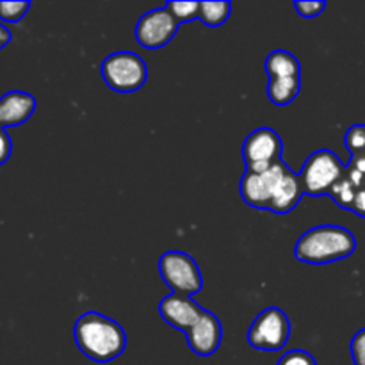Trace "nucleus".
Listing matches in <instances>:
<instances>
[{
    "label": "nucleus",
    "mask_w": 365,
    "mask_h": 365,
    "mask_svg": "<svg viewBox=\"0 0 365 365\" xmlns=\"http://www.w3.org/2000/svg\"><path fill=\"white\" fill-rule=\"evenodd\" d=\"M349 351H351L353 364L365 365V328H362L360 331H356L355 337L351 339Z\"/></svg>",
    "instance_id": "nucleus-22"
},
{
    "label": "nucleus",
    "mask_w": 365,
    "mask_h": 365,
    "mask_svg": "<svg viewBox=\"0 0 365 365\" xmlns=\"http://www.w3.org/2000/svg\"><path fill=\"white\" fill-rule=\"evenodd\" d=\"M102 77L113 91L134 93L148 81V66L135 52L121 50L103 59Z\"/></svg>",
    "instance_id": "nucleus-3"
},
{
    "label": "nucleus",
    "mask_w": 365,
    "mask_h": 365,
    "mask_svg": "<svg viewBox=\"0 0 365 365\" xmlns=\"http://www.w3.org/2000/svg\"><path fill=\"white\" fill-rule=\"evenodd\" d=\"M351 212H355L356 216H360V217H365V187H360L359 191H356L355 202H353V207H351Z\"/></svg>",
    "instance_id": "nucleus-25"
},
{
    "label": "nucleus",
    "mask_w": 365,
    "mask_h": 365,
    "mask_svg": "<svg viewBox=\"0 0 365 365\" xmlns=\"http://www.w3.org/2000/svg\"><path fill=\"white\" fill-rule=\"evenodd\" d=\"M230 13L232 4L228 0H225V2H200L198 20L205 24L207 27H217L230 18Z\"/></svg>",
    "instance_id": "nucleus-16"
},
{
    "label": "nucleus",
    "mask_w": 365,
    "mask_h": 365,
    "mask_svg": "<svg viewBox=\"0 0 365 365\" xmlns=\"http://www.w3.org/2000/svg\"><path fill=\"white\" fill-rule=\"evenodd\" d=\"M73 337L82 355L98 364L113 362L127 348V334L121 324L93 310L78 317Z\"/></svg>",
    "instance_id": "nucleus-1"
},
{
    "label": "nucleus",
    "mask_w": 365,
    "mask_h": 365,
    "mask_svg": "<svg viewBox=\"0 0 365 365\" xmlns=\"http://www.w3.org/2000/svg\"><path fill=\"white\" fill-rule=\"evenodd\" d=\"M11 152H13V141H11L6 128H0V166L9 160Z\"/></svg>",
    "instance_id": "nucleus-24"
},
{
    "label": "nucleus",
    "mask_w": 365,
    "mask_h": 365,
    "mask_svg": "<svg viewBox=\"0 0 365 365\" xmlns=\"http://www.w3.org/2000/svg\"><path fill=\"white\" fill-rule=\"evenodd\" d=\"M264 70L269 78L302 77V64L298 57L287 50H273L264 61Z\"/></svg>",
    "instance_id": "nucleus-14"
},
{
    "label": "nucleus",
    "mask_w": 365,
    "mask_h": 365,
    "mask_svg": "<svg viewBox=\"0 0 365 365\" xmlns=\"http://www.w3.org/2000/svg\"><path fill=\"white\" fill-rule=\"evenodd\" d=\"M287 164L284 160L271 166L269 170L262 171V173H255V171H246L239 184V191H241L242 200L248 203L253 209L269 210L271 198L277 189L278 182L284 177Z\"/></svg>",
    "instance_id": "nucleus-9"
},
{
    "label": "nucleus",
    "mask_w": 365,
    "mask_h": 365,
    "mask_svg": "<svg viewBox=\"0 0 365 365\" xmlns=\"http://www.w3.org/2000/svg\"><path fill=\"white\" fill-rule=\"evenodd\" d=\"M348 166L341 163L337 153L323 148L314 152L299 171L303 191L310 196L330 195L331 187L346 175Z\"/></svg>",
    "instance_id": "nucleus-4"
},
{
    "label": "nucleus",
    "mask_w": 365,
    "mask_h": 365,
    "mask_svg": "<svg viewBox=\"0 0 365 365\" xmlns=\"http://www.w3.org/2000/svg\"><path fill=\"white\" fill-rule=\"evenodd\" d=\"M282 153H284V143L280 135L269 127L255 128L242 145L246 171H255V173H262L280 163Z\"/></svg>",
    "instance_id": "nucleus-7"
},
{
    "label": "nucleus",
    "mask_w": 365,
    "mask_h": 365,
    "mask_svg": "<svg viewBox=\"0 0 365 365\" xmlns=\"http://www.w3.org/2000/svg\"><path fill=\"white\" fill-rule=\"evenodd\" d=\"M303 195H305V191H303L299 175L294 173V171L287 166L284 177L280 178L277 189H274L269 210L274 214H280V216L289 214L296 205H298Z\"/></svg>",
    "instance_id": "nucleus-13"
},
{
    "label": "nucleus",
    "mask_w": 365,
    "mask_h": 365,
    "mask_svg": "<svg viewBox=\"0 0 365 365\" xmlns=\"http://www.w3.org/2000/svg\"><path fill=\"white\" fill-rule=\"evenodd\" d=\"M291 337V321L278 307H267L253 319L248 330V342L260 351H280Z\"/></svg>",
    "instance_id": "nucleus-5"
},
{
    "label": "nucleus",
    "mask_w": 365,
    "mask_h": 365,
    "mask_svg": "<svg viewBox=\"0 0 365 365\" xmlns=\"http://www.w3.org/2000/svg\"><path fill=\"white\" fill-rule=\"evenodd\" d=\"M178 21L166 6L157 7L143 14L135 24V39L143 48L157 50L166 46L178 31Z\"/></svg>",
    "instance_id": "nucleus-8"
},
{
    "label": "nucleus",
    "mask_w": 365,
    "mask_h": 365,
    "mask_svg": "<svg viewBox=\"0 0 365 365\" xmlns=\"http://www.w3.org/2000/svg\"><path fill=\"white\" fill-rule=\"evenodd\" d=\"M356 239L348 228L339 225H321L305 232L294 246V257L305 264H330L351 257Z\"/></svg>",
    "instance_id": "nucleus-2"
},
{
    "label": "nucleus",
    "mask_w": 365,
    "mask_h": 365,
    "mask_svg": "<svg viewBox=\"0 0 365 365\" xmlns=\"http://www.w3.org/2000/svg\"><path fill=\"white\" fill-rule=\"evenodd\" d=\"M277 365H317V362L305 349H292L285 353Z\"/></svg>",
    "instance_id": "nucleus-21"
},
{
    "label": "nucleus",
    "mask_w": 365,
    "mask_h": 365,
    "mask_svg": "<svg viewBox=\"0 0 365 365\" xmlns=\"http://www.w3.org/2000/svg\"><path fill=\"white\" fill-rule=\"evenodd\" d=\"M327 2H294V9L302 14L303 18H316L323 13Z\"/></svg>",
    "instance_id": "nucleus-23"
},
{
    "label": "nucleus",
    "mask_w": 365,
    "mask_h": 365,
    "mask_svg": "<svg viewBox=\"0 0 365 365\" xmlns=\"http://www.w3.org/2000/svg\"><path fill=\"white\" fill-rule=\"evenodd\" d=\"M36 110V98L31 93L9 91L0 96V128L25 123Z\"/></svg>",
    "instance_id": "nucleus-12"
},
{
    "label": "nucleus",
    "mask_w": 365,
    "mask_h": 365,
    "mask_svg": "<svg viewBox=\"0 0 365 365\" xmlns=\"http://www.w3.org/2000/svg\"><path fill=\"white\" fill-rule=\"evenodd\" d=\"M203 312H205V309L200 307L195 299H191V296L185 294H175L173 292V294L160 299L159 303L160 317L175 330L184 331V334H187L198 323Z\"/></svg>",
    "instance_id": "nucleus-10"
},
{
    "label": "nucleus",
    "mask_w": 365,
    "mask_h": 365,
    "mask_svg": "<svg viewBox=\"0 0 365 365\" xmlns=\"http://www.w3.org/2000/svg\"><path fill=\"white\" fill-rule=\"evenodd\" d=\"M346 148L351 153V159H359L365 157V125H353L348 132H346Z\"/></svg>",
    "instance_id": "nucleus-18"
},
{
    "label": "nucleus",
    "mask_w": 365,
    "mask_h": 365,
    "mask_svg": "<svg viewBox=\"0 0 365 365\" xmlns=\"http://www.w3.org/2000/svg\"><path fill=\"white\" fill-rule=\"evenodd\" d=\"M359 189L360 187H356V185L349 180L348 175H344V177L331 187L330 196L335 200V203H337L339 207H342V209L346 210H351Z\"/></svg>",
    "instance_id": "nucleus-17"
},
{
    "label": "nucleus",
    "mask_w": 365,
    "mask_h": 365,
    "mask_svg": "<svg viewBox=\"0 0 365 365\" xmlns=\"http://www.w3.org/2000/svg\"><path fill=\"white\" fill-rule=\"evenodd\" d=\"M187 344L198 356H212L217 351L223 339V328L216 314L205 310L198 323L185 334Z\"/></svg>",
    "instance_id": "nucleus-11"
},
{
    "label": "nucleus",
    "mask_w": 365,
    "mask_h": 365,
    "mask_svg": "<svg viewBox=\"0 0 365 365\" xmlns=\"http://www.w3.org/2000/svg\"><path fill=\"white\" fill-rule=\"evenodd\" d=\"M362 187H365V178H364V185H362Z\"/></svg>",
    "instance_id": "nucleus-27"
},
{
    "label": "nucleus",
    "mask_w": 365,
    "mask_h": 365,
    "mask_svg": "<svg viewBox=\"0 0 365 365\" xmlns=\"http://www.w3.org/2000/svg\"><path fill=\"white\" fill-rule=\"evenodd\" d=\"M29 9H31V2L29 0H20V2H6V0H0V18L4 21L16 24V21H20L27 14Z\"/></svg>",
    "instance_id": "nucleus-20"
},
{
    "label": "nucleus",
    "mask_w": 365,
    "mask_h": 365,
    "mask_svg": "<svg viewBox=\"0 0 365 365\" xmlns=\"http://www.w3.org/2000/svg\"><path fill=\"white\" fill-rule=\"evenodd\" d=\"M159 273L175 294L192 296L203 289L200 266L189 253L166 252L159 260Z\"/></svg>",
    "instance_id": "nucleus-6"
},
{
    "label": "nucleus",
    "mask_w": 365,
    "mask_h": 365,
    "mask_svg": "<svg viewBox=\"0 0 365 365\" xmlns=\"http://www.w3.org/2000/svg\"><path fill=\"white\" fill-rule=\"evenodd\" d=\"M11 43V31L6 27V25L0 24V50L4 48V46H7Z\"/></svg>",
    "instance_id": "nucleus-26"
},
{
    "label": "nucleus",
    "mask_w": 365,
    "mask_h": 365,
    "mask_svg": "<svg viewBox=\"0 0 365 365\" xmlns=\"http://www.w3.org/2000/svg\"><path fill=\"white\" fill-rule=\"evenodd\" d=\"M299 91H302V77L269 78L267 82V96L274 106H289L294 102Z\"/></svg>",
    "instance_id": "nucleus-15"
},
{
    "label": "nucleus",
    "mask_w": 365,
    "mask_h": 365,
    "mask_svg": "<svg viewBox=\"0 0 365 365\" xmlns=\"http://www.w3.org/2000/svg\"><path fill=\"white\" fill-rule=\"evenodd\" d=\"M166 9L173 14L175 20L178 24H187L198 18L200 13V2H168Z\"/></svg>",
    "instance_id": "nucleus-19"
}]
</instances>
